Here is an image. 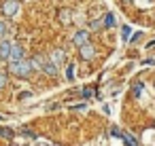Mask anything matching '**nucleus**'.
I'll list each match as a JSON object with an SVG mask.
<instances>
[{"mask_svg":"<svg viewBox=\"0 0 155 146\" xmlns=\"http://www.w3.org/2000/svg\"><path fill=\"white\" fill-rule=\"evenodd\" d=\"M17 97H19V100H28V97H32V93H30V91H21Z\"/></svg>","mask_w":155,"mask_h":146,"instance_id":"20","label":"nucleus"},{"mask_svg":"<svg viewBox=\"0 0 155 146\" xmlns=\"http://www.w3.org/2000/svg\"><path fill=\"white\" fill-rule=\"evenodd\" d=\"M21 135H26V138H32V140H36V133H34V131H30V129H21Z\"/></svg>","mask_w":155,"mask_h":146,"instance_id":"19","label":"nucleus"},{"mask_svg":"<svg viewBox=\"0 0 155 146\" xmlns=\"http://www.w3.org/2000/svg\"><path fill=\"white\" fill-rule=\"evenodd\" d=\"M66 78H68V81L74 78V64H68V68H66Z\"/></svg>","mask_w":155,"mask_h":146,"instance_id":"17","label":"nucleus"},{"mask_svg":"<svg viewBox=\"0 0 155 146\" xmlns=\"http://www.w3.org/2000/svg\"><path fill=\"white\" fill-rule=\"evenodd\" d=\"M58 68H60V66H58V64H53L51 59H45V62H43V66H41V70H43V72H47V74H51V76H55V74H58Z\"/></svg>","mask_w":155,"mask_h":146,"instance_id":"5","label":"nucleus"},{"mask_svg":"<svg viewBox=\"0 0 155 146\" xmlns=\"http://www.w3.org/2000/svg\"><path fill=\"white\" fill-rule=\"evenodd\" d=\"M123 2H130V0H123Z\"/></svg>","mask_w":155,"mask_h":146,"instance_id":"23","label":"nucleus"},{"mask_svg":"<svg viewBox=\"0 0 155 146\" xmlns=\"http://www.w3.org/2000/svg\"><path fill=\"white\" fill-rule=\"evenodd\" d=\"M51 62H53V64H58V66H62V64H64V51L55 49V51L51 53Z\"/></svg>","mask_w":155,"mask_h":146,"instance_id":"8","label":"nucleus"},{"mask_svg":"<svg viewBox=\"0 0 155 146\" xmlns=\"http://www.w3.org/2000/svg\"><path fill=\"white\" fill-rule=\"evenodd\" d=\"M7 81H9L7 72H0V89H5V87H7Z\"/></svg>","mask_w":155,"mask_h":146,"instance_id":"18","label":"nucleus"},{"mask_svg":"<svg viewBox=\"0 0 155 146\" xmlns=\"http://www.w3.org/2000/svg\"><path fill=\"white\" fill-rule=\"evenodd\" d=\"M102 26H104V28H113V26H115V17H113V13H106V17H104V21H102Z\"/></svg>","mask_w":155,"mask_h":146,"instance_id":"11","label":"nucleus"},{"mask_svg":"<svg viewBox=\"0 0 155 146\" xmlns=\"http://www.w3.org/2000/svg\"><path fill=\"white\" fill-rule=\"evenodd\" d=\"M79 51H81V57H83V59H94V47H91L89 43L79 45Z\"/></svg>","mask_w":155,"mask_h":146,"instance_id":"4","label":"nucleus"},{"mask_svg":"<svg viewBox=\"0 0 155 146\" xmlns=\"http://www.w3.org/2000/svg\"><path fill=\"white\" fill-rule=\"evenodd\" d=\"M96 95V91L91 89V87H85V89H81V97L83 100H89V97H94Z\"/></svg>","mask_w":155,"mask_h":146,"instance_id":"12","label":"nucleus"},{"mask_svg":"<svg viewBox=\"0 0 155 146\" xmlns=\"http://www.w3.org/2000/svg\"><path fill=\"white\" fill-rule=\"evenodd\" d=\"M32 64L30 62H24V59H17V62H11V72L15 74V76H30L32 74Z\"/></svg>","mask_w":155,"mask_h":146,"instance_id":"1","label":"nucleus"},{"mask_svg":"<svg viewBox=\"0 0 155 146\" xmlns=\"http://www.w3.org/2000/svg\"><path fill=\"white\" fill-rule=\"evenodd\" d=\"M140 93H142V83H134V87H132V95L138 97Z\"/></svg>","mask_w":155,"mask_h":146,"instance_id":"14","label":"nucleus"},{"mask_svg":"<svg viewBox=\"0 0 155 146\" xmlns=\"http://www.w3.org/2000/svg\"><path fill=\"white\" fill-rule=\"evenodd\" d=\"M43 62H45V59H43V57H38V55L30 59V64H32V68H41V66H43Z\"/></svg>","mask_w":155,"mask_h":146,"instance_id":"16","label":"nucleus"},{"mask_svg":"<svg viewBox=\"0 0 155 146\" xmlns=\"http://www.w3.org/2000/svg\"><path fill=\"white\" fill-rule=\"evenodd\" d=\"M119 138L123 140V144H125V146H138V142H136V140H134V138H132L130 133H125V131H123V133H121Z\"/></svg>","mask_w":155,"mask_h":146,"instance_id":"9","label":"nucleus"},{"mask_svg":"<svg viewBox=\"0 0 155 146\" xmlns=\"http://www.w3.org/2000/svg\"><path fill=\"white\" fill-rule=\"evenodd\" d=\"M110 133H113V135H115V138H119V135H121V131H119V129H117V127H113V129H110Z\"/></svg>","mask_w":155,"mask_h":146,"instance_id":"21","label":"nucleus"},{"mask_svg":"<svg viewBox=\"0 0 155 146\" xmlns=\"http://www.w3.org/2000/svg\"><path fill=\"white\" fill-rule=\"evenodd\" d=\"M87 36H89V34H87V30H79V32H77V34L72 36V43H74V45L79 47V45L87 43Z\"/></svg>","mask_w":155,"mask_h":146,"instance_id":"7","label":"nucleus"},{"mask_svg":"<svg viewBox=\"0 0 155 146\" xmlns=\"http://www.w3.org/2000/svg\"><path fill=\"white\" fill-rule=\"evenodd\" d=\"M0 119H2V114H0Z\"/></svg>","mask_w":155,"mask_h":146,"instance_id":"24","label":"nucleus"},{"mask_svg":"<svg viewBox=\"0 0 155 146\" xmlns=\"http://www.w3.org/2000/svg\"><path fill=\"white\" fill-rule=\"evenodd\" d=\"M24 55H26L24 47H19V45H13V47H11V55H9V62H17V59H24Z\"/></svg>","mask_w":155,"mask_h":146,"instance_id":"3","label":"nucleus"},{"mask_svg":"<svg viewBox=\"0 0 155 146\" xmlns=\"http://www.w3.org/2000/svg\"><path fill=\"white\" fill-rule=\"evenodd\" d=\"M17 11H19V0H7V2L2 5V13L7 17H13Z\"/></svg>","mask_w":155,"mask_h":146,"instance_id":"2","label":"nucleus"},{"mask_svg":"<svg viewBox=\"0 0 155 146\" xmlns=\"http://www.w3.org/2000/svg\"><path fill=\"white\" fill-rule=\"evenodd\" d=\"M13 129L11 127H0V138H5V140H13Z\"/></svg>","mask_w":155,"mask_h":146,"instance_id":"10","label":"nucleus"},{"mask_svg":"<svg viewBox=\"0 0 155 146\" xmlns=\"http://www.w3.org/2000/svg\"><path fill=\"white\" fill-rule=\"evenodd\" d=\"M130 34H132V28H130V26H123V30H121V40L127 43V40H130Z\"/></svg>","mask_w":155,"mask_h":146,"instance_id":"13","label":"nucleus"},{"mask_svg":"<svg viewBox=\"0 0 155 146\" xmlns=\"http://www.w3.org/2000/svg\"><path fill=\"white\" fill-rule=\"evenodd\" d=\"M7 34H9V26L5 21H0V38H7Z\"/></svg>","mask_w":155,"mask_h":146,"instance_id":"15","label":"nucleus"},{"mask_svg":"<svg viewBox=\"0 0 155 146\" xmlns=\"http://www.w3.org/2000/svg\"><path fill=\"white\" fill-rule=\"evenodd\" d=\"M11 43L7 40V38H2V40H0V57H2V59H9V55H11Z\"/></svg>","mask_w":155,"mask_h":146,"instance_id":"6","label":"nucleus"},{"mask_svg":"<svg viewBox=\"0 0 155 146\" xmlns=\"http://www.w3.org/2000/svg\"><path fill=\"white\" fill-rule=\"evenodd\" d=\"M149 49H155V40H151V43H149Z\"/></svg>","mask_w":155,"mask_h":146,"instance_id":"22","label":"nucleus"}]
</instances>
